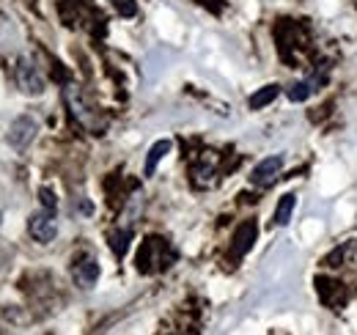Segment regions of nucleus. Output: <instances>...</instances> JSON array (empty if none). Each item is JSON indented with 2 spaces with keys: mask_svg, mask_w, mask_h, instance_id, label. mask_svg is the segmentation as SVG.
Returning <instances> with one entry per match:
<instances>
[{
  "mask_svg": "<svg viewBox=\"0 0 357 335\" xmlns=\"http://www.w3.org/2000/svg\"><path fill=\"white\" fill-rule=\"evenodd\" d=\"M174 258H176V253L168 248L165 239L149 237V239L140 245V253H137V269H140V272H157V269L171 267Z\"/></svg>",
  "mask_w": 357,
  "mask_h": 335,
  "instance_id": "f257e3e1",
  "label": "nucleus"
},
{
  "mask_svg": "<svg viewBox=\"0 0 357 335\" xmlns=\"http://www.w3.org/2000/svg\"><path fill=\"white\" fill-rule=\"evenodd\" d=\"M63 96H66V105L72 107V116L80 121V124L86 126V129H91L93 135H99V129H102V124L96 121V110L91 107L89 102H86V96L80 94V88H75V85H69L66 91H63Z\"/></svg>",
  "mask_w": 357,
  "mask_h": 335,
  "instance_id": "f03ea898",
  "label": "nucleus"
},
{
  "mask_svg": "<svg viewBox=\"0 0 357 335\" xmlns=\"http://www.w3.org/2000/svg\"><path fill=\"white\" fill-rule=\"evenodd\" d=\"M28 231H31V237L36 239V242H52L55 239V234H58V220H55V211L50 209H39L31 214V220H28Z\"/></svg>",
  "mask_w": 357,
  "mask_h": 335,
  "instance_id": "7ed1b4c3",
  "label": "nucleus"
},
{
  "mask_svg": "<svg viewBox=\"0 0 357 335\" xmlns=\"http://www.w3.org/2000/svg\"><path fill=\"white\" fill-rule=\"evenodd\" d=\"M17 83H20V88H22L25 94H31V96H39V94L45 91V77L39 75L36 64L28 61V58H22L20 66H17Z\"/></svg>",
  "mask_w": 357,
  "mask_h": 335,
  "instance_id": "20e7f679",
  "label": "nucleus"
},
{
  "mask_svg": "<svg viewBox=\"0 0 357 335\" xmlns=\"http://www.w3.org/2000/svg\"><path fill=\"white\" fill-rule=\"evenodd\" d=\"M36 129H39V124H36L31 116H22V119H17V121L11 124V129H8V143L22 151V149H28L31 140L36 137Z\"/></svg>",
  "mask_w": 357,
  "mask_h": 335,
  "instance_id": "39448f33",
  "label": "nucleus"
},
{
  "mask_svg": "<svg viewBox=\"0 0 357 335\" xmlns=\"http://www.w3.org/2000/svg\"><path fill=\"white\" fill-rule=\"evenodd\" d=\"M280 170H283V157H280V154L267 157V160H261L259 165L253 168L250 181H253L256 187H269V184H272V181L280 176Z\"/></svg>",
  "mask_w": 357,
  "mask_h": 335,
  "instance_id": "423d86ee",
  "label": "nucleus"
},
{
  "mask_svg": "<svg viewBox=\"0 0 357 335\" xmlns=\"http://www.w3.org/2000/svg\"><path fill=\"white\" fill-rule=\"evenodd\" d=\"M256 237H259V225H256L253 220L242 223V225L236 228V234H234V248H231V255H234V258H242L245 253L253 248Z\"/></svg>",
  "mask_w": 357,
  "mask_h": 335,
  "instance_id": "0eeeda50",
  "label": "nucleus"
},
{
  "mask_svg": "<svg viewBox=\"0 0 357 335\" xmlns=\"http://www.w3.org/2000/svg\"><path fill=\"white\" fill-rule=\"evenodd\" d=\"M72 278H75V283H77L80 289H91V286H96L99 264H96L93 258H83V261H77V264H75V269H72Z\"/></svg>",
  "mask_w": 357,
  "mask_h": 335,
  "instance_id": "6e6552de",
  "label": "nucleus"
},
{
  "mask_svg": "<svg viewBox=\"0 0 357 335\" xmlns=\"http://www.w3.org/2000/svg\"><path fill=\"white\" fill-rule=\"evenodd\" d=\"M171 151V140H157L151 149H149V157H146V165H143V173L146 176H154V170L160 165V160Z\"/></svg>",
  "mask_w": 357,
  "mask_h": 335,
  "instance_id": "1a4fd4ad",
  "label": "nucleus"
},
{
  "mask_svg": "<svg viewBox=\"0 0 357 335\" xmlns=\"http://www.w3.org/2000/svg\"><path fill=\"white\" fill-rule=\"evenodd\" d=\"M294 204H297V195H294V193H286V195L278 201V207H275L272 223H275V225H289L291 211H294Z\"/></svg>",
  "mask_w": 357,
  "mask_h": 335,
  "instance_id": "9d476101",
  "label": "nucleus"
},
{
  "mask_svg": "<svg viewBox=\"0 0 357 335\" xmlns=\"http://www.w3.org/2000/svg\"><path fill=\"white\" fill-rule=\"evenodd\" d=\"M278 94H280V85H264V88H259L253 96H250V110H261V107H267L269 102H275L278 99Z\"/></svg>",
  "mask_w": 357,
  "mask_h": 335,
  "instance_id": "9b49d317",
  "label": "nucleus"
},
{
  "mask_svg": "<svg viewBox=\"0 0 357 335\" xmlns=\"http://www.w3.org/2000/svg\"><path fill=\"white\" fill-rule=\"evenodd\" d=\"M130 239H132V231H119V234L110 237V248H113V253H116L119 258L130 251Z\"/></svg>",
  "mask_w": 357,
  "mask_h": 335,
  "instance_id": "f8f14e48",
  "label": "nucleus"
},
{
  "mask_svg": "<svg viewBox=\"0 0 357 335\" xmlns=\"http://www.w3.org/2000/svg\"><path fill=\"white\" fill-rule=\"evenodd\" d=\"M311 94H313L311 83H291L286 88V96H289L291 102H305Z\"/></svg>",
  "mask_w": 357,
  "mask_h": 335,
  "instance_id": "ddd939ff",
  "label": "nucleus"
},
{
  "mask_svg": "<svg viewBox=\"0 0 357 335\" xmlns=\"http://www.w3.org/2000/svg\"><path fill=\"white\" fill-rule=\"evenodd\" d=\"M39 198H42V209L55 211V207H58V201H55V193H52L50 187H42V190H39Z\"/></svg>",
  "mask_w": 357,
  "mask_h": 335,
  "instance_id": "4468645a",
  "label": "nucleus"
},
{
  "mask_svg": "<svg viewBox=\"0 0 357 335\" xmlns=\"http://www.w3.org/2000/svg\"><path fill=\"white\" fill-rule=\"evenodd\" d=\"M116 11L121 17H135L137 14V6H135V0H116Z\"/></svg>",
  "mask_w": 357,
  "mask_h": 335,
  "instance_id": "2eb2a0df",
  "label": "nucleus"
}]
</instances>
